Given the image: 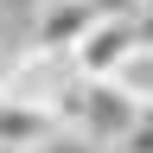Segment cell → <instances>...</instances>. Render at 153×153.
Instances as JSON below:
<instances>
[{"mask_svg":"<svg viewBox=\"0 0 153 153\" xmlns=\"http://www.w3.org/2000/svg\"><path fill=\"white\" fill-rule=\"evenodd\" d=\"M57 115H64V128L76 134V140L89 147H121L134 121H140V108L121 96V83H108V76H76V83L64 89V102H57Z\"/></svg>","mask_w":153,"mask_h":153,"instance_id":"6da1fadb","label":"cell"},{"mask_svg":"<svg viewBox=\"0 0 153 153\" xmlns=\"http://www.w3.org/2000/svg\"><path fill=\"white\" fill-rule=\"evenodd\" d=\"M70 83H76V64L64 51H45V45L19 51L13 64L0 70V96H19V102H38V108H57Z\"/></svg>","mask_w":153,"mask_h":153,"instance_id":"7a4b0ae2","label":"cell"},{"mask_svg":"<svg viewBox=\"0 0 153 153\" xmlns=\"http://www.w3.org/2000/svg\"><path fill=\"white\" fill-rule=\"evenodd\" d=\"M140 45H147V26H140V19H96L89 38L70 51V64H76V76H115Z\"/></svg>","mask_w":153,"mask_h":153,"instance_id":"3957f363","label":"cell"},{"mask_svg":"<svg viewBox=\"0 0 153 153\" xmlns=\"http://www.w3.org/2000/svg\"><path fill=\"white\" fill-rule=\"evenodd\" d=\"M57 134H64V115L57 108L0 96V153H38V147H51Z\"/></svg>","mask_w":153,"mask_h":153,"instance_id":"277c9868","label":"cell"},{"mask_svg":"<svg viewBox=\"0 0 153 153\" xmlns=\"http://www.w3.org/2000/svg\"><path fill=\"white\" fill-rule=\"evenodd\" d=\"M96 0H45V13H38V32H32V45H45V51H76L89 38V26H96Z\"/></svg>","mask_w":153,"mask_h":153,"instance_id":"5b68a950","label":"cell"},{"mask_svg":"<svg viewBox=\"0 0 153 153\" xmlns=\"http://www.w3.org/2000/svg\"><path fill=\"white\" fill-rule=\"evenodd\" d=\"M108 83H121V96H128V102L140 108V115H153V38H147V45L134 51L115 76H108Z\"/></svg>","mask_w":153,"mask_h":153,"instance_id":"8992f818","label":"cell"},{"mask_svg":"<svg viewBox=\"0 0 153 153\" xmlns=\"http://www.w3.org/2000/svg\"><path fill=\"white\" fill-rule=\"evenodd\" d=\"M115 153H153V115H140V121H134V134H128Z\"/></svg>","mask_w":153,"mask_h":153,"instance_id":"52a82bcc","label":"cell"},{"mask_svg":"<svg viewBox=\"0 0 153 153\" xmlns=\"http://www.w3.org/2000/svg\"><path fill=\"white\" fill-rule=\"evenodd\" d=\"M96 13H102V19H140L147 0H96Z\"/></svg>","mask_w":153,"mask_h":153,"instance_id":"ba28073f","label":"cell"},{"mask_svg":"<svg viewBox=\"0 0 153 153\" xmlns=\"http://www.w3.org/2000/svg\"><path fill=\"white\" fill-rule=\"evenodd\" d=\"M147 13H153V0H147Z\"/></svg>","mask_w":153,"mask_h":153,"instance_id":"9c48e42d","label":"cell"}]
</instances>
